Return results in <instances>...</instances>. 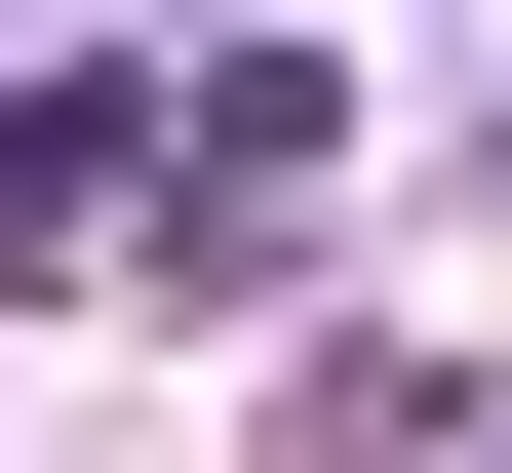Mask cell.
<instances>
[{"label": "cell", "instance_id": "cell-1", "mask_svg": "<svg viewBox=\"0 0 512 473\" xmlns=\"http://www.w3.org/2000/svg\"><path fill=\"white\" fill-rule=\"evenodd\" d=\"M158 237V79H0V276H119Z\"/></svg>", "mask_w": 512, "mask_h": 473}, {"label": "cell", "instance_id": "cell-2", "mask_svg": "<svg viewBox=\"0 0 512 473\" xmlns=\"http://www.w3.org/2000/svg\"><path fill=\"white\" fill-rule=\"evenodd\" d=\"M158 40H197V0H158Z\"/></svg>", "mask_w": 512, "mask_h": 473}]
</instances>
